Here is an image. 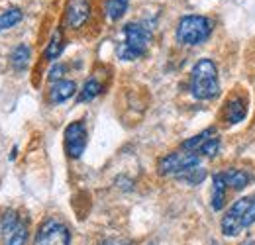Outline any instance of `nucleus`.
Here are the masks:
<instances>
[{
    "instance_id": "obj_20",
    "label": "nucleus",
    "mask_w": 255,
    "mask_h": 245,
    "mask_svg": "<svg viewBox=\"0 0 255 245\" xmlns=\"http://www.w3.org/2000/svg\"><path fill=\"white\" fill-rule=\"evenodd\" d=\"M177 179H179V181H185L187 184L196 186V184H200L204 179H206V169H202L200 165H196V167H192V169H189V171H185L183 175H179Z\"/></svg>"
},
{
    "instance_id": "obj_6",
    "label": "nucleus",
    "mask_w": 255,
    "mask_h": 245,
    "mask_svg": "<svg viewBox=\"0 0 255 245\" xmlns=\"http://www.w3.org/2000/svg\"><path fill=\"white\" fill-rule=\"evenodd\" d=\"M89 143V133H87V125L81 122H71L65 127V151L71 159H79L85 153Z\"/></svg>"
},
{
    "instance_id": "obj_13",
    "label": "nucleus",
    "mask_w": 255,
    "mask_h": 245,
    "mask_svg": "<svg viewBox=\"0 0 255 245\" xmlns=\"http://www.w3.org/2000/svg\"><path fill=\"white\" fill-rule=\"evenodd\" d=\"M30 59H32V49L26 43H20L14 47V51L10 53V65L16 73H24L30 67Z\"/></svg>"
},
{
    "instance_id": "obj_9",
    "label": "nucleus",
    "mask_w": 255,
    "mask_h": 245,
    "mask_svg": "<svg viewBox=\"0 0 255 245\" xmlns=\"http://www.w3.org/2000/svg\"><path fill=\"white\" fill-rule=\"evenodd\" d=\"M246 116H248V104H246V100L242 96H234V98H230L226 102V106H224V120H226V123H230V125L240 123L246 120Z\"/></svg>"
},
{
    "instance_id": "obj_21",
    "label": "nucleus",
    "mask_w": 255,
    "mask_h": 245,
    "mask_svg": "<svg viewBox=\"0 0 255 245\" xmlns=\"http://www.w3.org/2000/svg\"><path fill=\"white\" fill-rule=\"evenodd\" d=\"M220 147H222V143H220V137H218V133L216 135H212L208 141H204L202 143V147L198 149V155H204V157H216V155L220 153Z\"/></svg>"
},
{
    "instance_id": "obj_26",
    "label": "nucleus",
    "mask_w": 255,
    "mask_h": 245,
    "mask_svg": "<svg viewBox=\"0 0 255 245\" xmlns=\"http://www.w3.org/2000/svg\"><path fill=\"white\" fill-rule=\"evenodd\" d=\"M242 245H255V240H246Z\"/></svg>"
},
{
    "instance_id": "obj_5",
    "label": "nucleus",
    "mask_w": 255,
    "mask_h": 245,
    "mask_svg": "<svg viewBox=\"0 0 255 245\" xmlns=\"http://www.w3.org/2000/svg\"><path fill=\"white\" fill-rule=\"evenodd\" d=\"M71 232L59 220H45L35 236V245H69Z\"/></svg>"
},
{
    "instance_id": "obj_7",
    "label": "nucleus",
    "mask_w": 255,
    "mask_h": 245,
    "mask_svg": "<svg viewBox=\"0 0 255 245\" xmlns=\"http://www.w3.org/2000/svg\"><path fill=\"white\" fill-rule=\"evenodd\" d=\"M250 202H252V196H244V198L236 200V202L228 208V212H226L222 218L224 236H228V238H236V236L244 230V228H242V220H244V214H246Z\"/></svg>"
},
{
    "instance_id": "obj_14",
    "label": "nucleus",
    "mask_w": 255,
    "mask_h": 245,
    "mask_svg": "<svg viewBox=\"0 0 255 245\" xmlns=\"http://www.w3.org/2000/svg\"><path fill=\"white\" fill-rule=\"evenodd\" d=\"M24 18V12L18 8V6H10V8H4L0 12V31L10 30L14 28L16 24H20Z\"/></svg>"
},
{
    "instance_id": "obj_12",
    "label": "nucleus",
    "mask_w": 255,
    "mask_h": 245,
    "mask_svg": "<svg viewBox=\"0 0 255 245\" xmlns=\"http://www.w3.org/2000/svg\"><path fill=\"white\" fill-rule=\"evenodd\" d=\"M228 190H230V188H228V184L224 181V175L222 173H216V175L212 177V200H210L214 212H220L224 206H226Z\"/></svg>"
},
{
    "instance_id": "obj_22",
    "label": "nucleus",
    "mask_w": 255,
    "mask_h": 245,
    "mask_svg": "<svg viewBox=\"0 0 255 245\" xmlns=\"http://www.w3.org/2000/svg\"><path fill=\"white\" fill-rule=\"evenodd\" d=\"M22 218L16 214L14 210H8L6 214H4V218H2V234L4 236H8L16 226H18V222H20Z\"/></svg>"
},
{
    "instance_id": "obj_3",
    "label": "nucleus",
    "mask_w": 255,
    "mask_h": 245,
    "mask_svg": "<svg viewBox=\"0 0 255 245\" xmlns=\"http://www.w3.org/2000/svg\"><path fill=\"white\" fill-rule=\"evenodd\" d=\"M212 30H214V24L210 18L191 14V16H183L179 20L175 37L183 45H200L212 35Z\"/></svg>"
},
{
    "instance_id": "obj_2",
    "label": "nucleus",
    "mask_w": 255,
    "mask_h": 245,
    "mask_svg": "<svg viewBox=\"0 0 255 245\" xmlns=\"http://www.w3.org/2000/svg\"><path fill=\"white\" fill-rule=\"evenodd\" d=\"M149 43H151V31L143 24L129 22L124 26V41L118 45L116 53L124 61H133L145 55Z\"/></svg>"
},
{
    "instance_id": "obj_11",
    "label": "nucleus",
    "mask_w": 255,
    "mask_h": 245,
    "mask_svg": "<svg viewBox=\"0 0 255 245\" xmlns=\"http://www.w3.org/2000/svg\"><path fill=\"white\" fill-rule=\"evenodd\" d=\"M77 92V85H75V81H55L53 85H51V89H49V102L51 104H63L67 102L73 94Z\"/></svg>"
},
{
    "instance_id": "obj_4",
    "label": "nucleus",
    "mask_w": 255,
    "mask_h": 245,
    "mask_svg": "<svg viewBox=\"0 0 255 245\" xmlns=\"http://www.w3.org/2000/svg\"><path fill=\"white\" fill-rule=\"evenodd\" d=\"M196 165H200V155L181 149V151L161 157L159 163H157V171L163 177H175L177 179L179 175H183L185 171H189Z\"/></svg>"
},
{
    "instance_id": "obj_15",
    "label": "nucleus",
    "mask_w": 255,
    "mask_h": 245,
    "mask_svg": "<svg viewBox=\"0 0 255 245\" xmlns=\"http://www.w3.org/2000/svg\"><path fill=\"white\" fill-rule=\"evenodd\" d=\"M63 47H65L63 31L55 30L53 33H51L49 43H47V47H45V59H47V61H55V59H59Z\"/></svg>"
},
{
    "instance_id": "obj_23",
    "label": "nucleus",
    "mask_w": 255,
    "mask_h": 245,
    "mask_svg": "<svg viewBox=\"0 0 255 245\" xmlns=\"http://www.w3.org/2000/svg\"><path fill=\"white\" fill-rule=\"evenodd\" d=\"M254 224H255V194H252V202H250V206H248V210H246V214H244L242 228L248 230V228H252Z\"/></svg>"
},
{
    "instance_id": "obj_24",
    "label": "nucleus",
    "mask_w": 255,
    "mask_h": 245,
    "mask_svg": "<svg viewBox=\"0 0 255 245\" xmlns=\"http://www.w3.org/2000/svg\"><path fill=\"white\" fill-rule=\"evenodd\" d=\"M63 73H65V67L63 65H55L51 71H49V81H61V77H63Z\"/></svg>"
},
{
    "instance_id": "obj_19",
    "label": "nucleus",
    "mask_w": 255,
    "mask_h": 245,
    "mask_svg": "<svg viewBox=\"0 0 255 245\" xmlns=\"http://www.w3.org/2000/svg\"><path fill=\"white\" fill-rule=\"evenodd\" d=\"M4 240H6V245H26V242H28V224L24 220H20L18 226L8 236H4Z\"/></svg>"
},
{
    "instance_id": "obj_16",
    "label": "nucleus",
    "mask_w": 255,
    "mask_h": 245,
    "mask_svg": "<svg viewBox=\"0 0 255 245\" xmlns=\"http://www.w3.org/2000/svg\"><path fill=\"white\" fill-rule=\"evenodd\" d=\"M212 135H216V129L214 127H206V129H202L200 133H196L194 137H191V139H187V141H183V149L185 151H192V153H198V149L202 147V143L204 141H208Z\"/></svg>"
},
{
    "instance_id": "obj_10",
    "label": "nucleus",
    "mask_w": 255,
    "mask_h": 245,
    "mask_svg": "<svg viewBox=\"0 0 255 245\" xmlns=\"http://www.w3.org/2000/svg\"><path fill=\"white\" fill-rule=\"evenodd\" d=\"M224 181L228 184V188L232 190H244L246 186L254 183V175L244 171V169H236V167H228L226 171H222Z\"/></svg>"
},
{
    "instance_id": "obj_17",
    "label": "nucleus",
    "mask_w": 255,
    "mask_h": 245,
    "mask_svg": "<svg viewBox=\"0 0 255 245\" xmlns=\"http://www.w3.org/2000/svg\"><path fill=\"white\" fill-rule=\"evenodd\" d=\"M128 6H129V0H106V4H104L106 18L112 20V22L120 20L126 14Z\"/></svg>"
},
{
    "instance_id": "obj_8",
    "label": "nucleus",
    "mask_w": 255,
    "mask_h": 245,
    "mask_svg": "<svg viewBox=\"0 0 255 245\" xmlns=\"http://www.w3.org/2000/svg\"><path fill=\"white\" fill-rule=\"evenodd\" d=\"M91 2L89 0H69L65 10V22L71 30H81L91 18Z\"/></svg>"
},
{
    "instance_id": "obj_25",
    "label": "nucleus",
    "mask_w": 255,
    "mask_h": 245,
    "mask_svg": "<svg viewBox=\"0 0 255 245\" xmlns=\"http://www.w3.org/2000/svg\"><path fill=\"white\" fill-rule=\"evenodd\" d=\"M102 245H129L128 242H122V240H106Z\"/></svg>"
},
{
    "instance_id": "obj_18",
    "label": "nucleus",
    "mask_w": 255,
    "mask_h": 245,
    "mask_svg": "<svg viewBox=\"0 0 255 245\" xmlns=\"http://www.w3.org/2000/svg\"><path fill=\"white\" fill-rule=\"evenodd\" d=\"M100 92H102V85H100L96 79H89V81L83 85L81 92H79L77 102H79V104H83V102H91V100H95Z\"/></svg>"
},
{
    "instance_id": "obj_1",
    "label": "nucleus",
    "mask_w": 255,
    "mask_h": 245,
    "mask_svg": "<svg viewBox=\"0 0 255 245\" xmlns=\"http://www.w3.org/2000/svg\"><path fill=\"white\" fill-rule=\"evenodd\" d=\"M191 94L196 100H212L220 92L218 67L212 59H200L194 63L191 71Z\"/></svg>"
}]
</instances>
